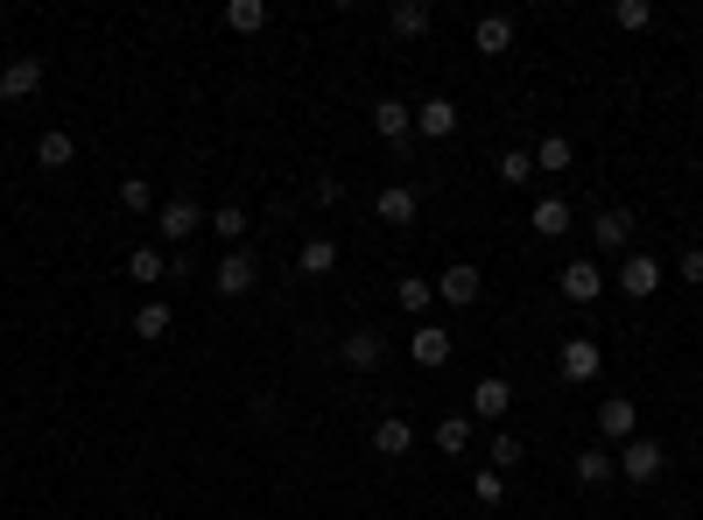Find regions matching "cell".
I'll list each match as a JSON object with an SVG mask.
<instances>
[{"mask_svg": "<svg viewBox=\"0 0 703 520\" xmlns=\"http://www.w3.org/2000/svg\"><path fill=\"white\" fill-rule=\"evenodd\" d=\"M569 162H577V148H569L563 134H548V141L535 148V177H542V169H569Z\"/></svg>", "mask_w": 703, "mask_h": 520, "instance_id": "obj_33", "label": "cell"}, {"mask_svg": "<svg viewBox=\"0 0 703 520\" xmlns=\"http://www.w3.org/2000/svg\"><path fill=\"white\" fill-rule=\"evenodd\" d=\"M613 22H619L626 35H640V29L654 22V8H648V0H619V8H613Z\"/></svg>", "mask_w": 703, "mask_h": 520, "instance_id": "obj_34", "label": "cell"}, {"mask_svg": "<svg viewBox=\"0 0 703 520\" xmlns=\"http://www.w3.org/2000/svg\"><path fill=\"white\" fill-rule=\"evenodd\" d=\"M682 282H703V246H682Z\"/></svg>", "mask_w": 703, "mask_h": 520, "instance_id": "obj_37", "label": "cell"}, {"mask_svg": "<svg viewBox=\"0 0 703 520\" xmlns=\"http://www.w3.org/2000/svg\"><path fill=\"white\" fill-rule=\"evenodd\" d=\"M233 35H260L268 29V0H225V14H219Z\"/></svg>", "mask_w": 703, "mask_h": 520, "instance_id": "obj_20", "label": "cell"}, {"mask_svg": "<svg viewBox=\"0 0 703 520\" xmlns=\"http://www.w3.org/2000/svg\"><path fill=\"white\" fill-rule=\"evenodd\" d=\"M613 288H626V296H633V303H648V296H661V261H654V254H640V246H633V254L619 261V275H613Z\"/></svg>", "mask_w": 703, "mask_h": 520, "instance_id": "obj_5", "label": "cell"}, {"mask_svg": "<svg viewBox=\"0 0 703 520\" xmlns=\"http://www.w3.org/2000/svg\"><path fill=\"white\" fill-rule=\"evenodd\" d=\"M373 450H380V457H408V450H415V422H408V415H380V422H373Z\"/></svg>", "mask_w": 703, "mask_h": 520, "instance_id": "obj_15", "label": "cell"}, {"mask_svg": "<svg viewBox=\"0 0 703 520\" xmlns=\"http://www.w3.org/2000/svg\"><path fill=\"white\" fill-rule=\"evenodd\" d=\"M486 450H492V471H500V478H507V471H521V457H528L514 429H492V443H486Z\"/></svg>", "mask_w": 703, "mask_h": 520, "instance_id": "obj_30", "label": "cell"}, {"mask_svg": "<svg viewBox=\"0 0 703 520\" xmlns=\"http://www.w3.org/2000/svg\"><path fill=\"white\" fill-rule=\"evenodd\" d=\"M492 177H500L507 190H521L528 177H535V148H507V156H500V162H492Z\"/></svg>", "mask_w": 703, "mask_h": 520, "instance_id": "obj_26", "label": "cell"}, {"mask_svg": "<svg viewBox=\"0 0 703 520\" xmlns=\"http://www.w3.org/2000/svg\"><path fill=\"white\" fill-rule=\"evenodd\" d=\"M556 373L569 380V388H592V380L605 373V352H598V338H569L563 352H556Z\"/></svg>", "mask_w": 703, "mask_h": 520, "instance_id": "obj_3", "label": "cell"}, {"mask_svg": "<svg viewBox=\"0 0 703 520\" xmlns=\"http://www.w3.org/2000/svg\"><path fill=\"white\" fill-rule=\"evenodd\" d=\"M373 134L402 148L408 134H415V106H408V99H380V106H373Z\"/></svg>", "mask_w": 703, "mask_h": 520, "instance_id": "obj_14", "label": "cell"}, {"mask_svg": "<svg viewBox=\"0 0 703 520\" xmlns=\"http://www.w3.org/2000/svg\"><path fill=\"white\" fill-rule=\"evenodd\" d=\"M528 225H535L542 240H563L569 225H577V211H569L563 198H535V219H528Z\"/></svg>", "mask_w": 703, "mask_h": 520, "instance_id": "obj_21", "label": "cell"}, {"mask_svg": "<svg viewBox=\"0 0 703 520\" xmlns=\"http://www.w3.org/2000/svg\"><path fill=\"white\" fill-rule=\"evenodd\" d=\"M592 240L605 246V254H633V211H619V204H605L598 219H592Z\"/></svg>", "mask_w": 703, "mask_h": 520, "instance_id": "obj_11", "label": "cell"}, {"mask_svg": "<svg viewBox=\"0 0 703 520\" xmlns=\"http://www.w3.org/2000/svg\"><path fill=\"white\" fill-rule=\"evenodd\" d=\"M35 162H43V169H71V162H78V141H71L64 127H50L43 141H35Z\"/></svg>", "mask_w": 703, "mask_h": 520, "instance_id": "obj_23", "label": "cell"}, {"mask_svg": "<svg viewBox=\"0 0 703 520\" xmlns=\"http://www.w3.org/2000/svg\"><path fill=\"white\" fill-rule=\"evenodd\" d=\"M471 492H479V507H500L507 478H500V471H479V478H471Z\"/></svg>", "mask_w": 703, "mask_h": 520, "instance_id": "obj_35", "label": "cell"}, {"mask_svg": "<svg viewBox=\"0 0 703 520\" xmlns=\"http://www.w3.org/2000/svg\"><path fill=\"white\" fill-rule=\"evenodd\" d=\"M373 211H380V225H415V211H423V198H415L408 183H387L373 198Z\"/></svg>", "mask_w": 703, "mask_h": 520, "instance_id": "obj_17", "label": "cell"}, {"mask_svg": "<svg viewBox=\"0 0 703 520\" xmlns=\"http://www.w3.org/2000/svg\"><path fill=\"white\" fill-rule=\"evenodd\" d=\"M127 275H135V282H162L169 254H162V246H135V254H127Z\"/></svg>", "mask_w": 703, "mask_h": 520, "instance_id": "obj_32", "label": "cell"}, {"mask_svg": "<svg viewBox=\"0 0 703 520\" xmlns=\"http://www.w3.org/2000/svg\"><path fill=\"white\" fill-rule=\"evenodd\" d=\"M380 359H387V338H380V331H352L345 338V365H352V373H373Z\"/></svg>", "mask_w": 703, "mask_h": 520, "instance_id": "obj_22", "label": "cell"}, {"mask_svg": "<svg viewBox=\"0 0 703 520\" xmlns=\"http://www.w3.org/2000/svg\"><path fill=\"white\" fill-rule=\"evenodd\" d=\"M436 450H444V457H465V450H471V415H444V422H436Z\"/></svg>", "mask_w": 703, "mask_h": 520, "instance_id": "obj_28", "label": "cell"}, {"mask_svg": "<svg viewBox=\"0 0 703 520\" xmlns=\"http://www.w3.org/2000/svg\"><path fill=\"white\" fill-rule=\"evenodd\" d=\"M507 408H514V380L486 373L479 388H471V415H479V422H507Z\"/></svg>", "mask_w": 703, "mask_h": 520, "instance_id": "obj_13", "label": "cell"}, {"mask_svg": "<svg viewBox=\"0 0 703 520\" xmlns=\"http://www.w3.org/2000/svg\"><path fill=\"white\" fill-rule=\"evenodd\" d=\"M613 465H619L626 486H654V478L669 471V450H661L654 436H633V443H619V457H613Z\"/></svg>", "mask_w": 703, "mask_h": 520, "instance_id": "obj_1", "label": "cell"}, {"mask_svg": "<svg viewBox=\"0 0 703 520\" xmlns=\"http://www.w3.org/2000/svg\"><path fill=\"white\" fill-rule=\"evenodd\" d=\"M310 198H317V204H338V198H345V183H338V177H317Z\"/></svg>", "mask_w": 703, "mask_h": 520, "instance_id": "obj_36", "label": "cell"}, {"mask_svg": "<svg viewBox=\"0 0 703 520\" xmlns=\"http://www.w3.org/2000/svg\"><path fill=\"white\" fill-rule=\"evenodd\" d=\"M408 359L423 365V373L450 365V331H444V323H415V331H408Z\"/></svg>", "mask_w": 703, "mask_h": 520, "instance_id": "obj_10", "label": "cell"}, {"mask_svg": "<svg viewBox=\"0 0 703 520\" xmlns=\"http://www.w3.org/2000/svg\"><path fill=\"white\" fill-rule=\"evenodd\" d=\"M387 29L415 43V35H429V29H436V8H429V0H394V8H387Z\"/></svg>", "mask_w": 703, "mask_h": 520, "instance_id": "obj_16", "label": "cell"}, {"mask_svg": "<svg viewBox=\"0 0 703 520\" xmlns=\"http://www.w3.org/2000/svg\"><path fill=\"white\" fill-rule=\"evenodd\" d=\"M204 219H212V211L204 204H190V198H169V204H156V240L162 246H190V233H204Z\"/></svg>", "mask_w": 703, "mask_h": 520, "instance_id": "obj_2", "label": "cell"}, {"mask_svg": "<svg viewBox=\"0 0 703 520\" xmlns=\"http://www.w3.org/2000/svg\"><path fill=\"white\" fill-rule=\"evenodd\" d=\"M415 134H423V141H450V134H458V99H444V92L423 99L415 106Z\"/></svg>", "mask_w": 703, "mask_h": 520, "instance_id": "obj_12", "label": "cell"}, {"mask_svg": "<svg viewBox=\"0 0 703 520\" xmlns=\"http://www.w3.org/2000/svg\"><path fill=\"white\" fill-rule=\"evenodd\" d=\"M598 436H605V443H633V436H640L633 394H605V401H598Z\"/></svg>", "mask_w": 703, "mask_h": 520, "instance_id": "obj_6", "label": "cell"}, {"mask_svg": "<svg viewBox=\"0 0 703 520\" xmlns=\"http://www.w3.org/2000/svg\"><path fill=\"white\" fill-rule=\"evenodd\" d=\"M120 211H127V219H156V190H148V177L120 183Z\"/></svg>", "mask_w": 703, "mask_h": 520, "instance_id": "obj_31", "label": "cell"}, {"mask_svg": "<svg viewBox=\"0 0 703 520\" xmlns=\"http://www.w3.org/2000/svg\"><path fill=\"white\" fill-rule=\"evenodd\" d=\"M331 267H338V240H331V233H317V240L296 246V275L317 282V275H331Z\"/></svg>", "mask_w": 703, "mask_h": 520, "instance_id": "obj_19", "label": "cell"}, {"mask_svg": "<svg viewBox=\"0 0 703 520\" xmlns=\"http://www.w3.org/2000/svg\"><path fill=\"white\" fill-rule=\"evenodd\" d=\"M479 288H486V275L471 261H458V267H444V275H436V303H450V310H471V303H479Z\"/></svg>", "mask_w": 703, "mask_h": 520, "instance_id": "obj_7", "label": "cell"}, {"mask_svg": "<svg viewBox=\"0 0 703 520\" xmlns=\"http://www.w3.org/2000/svg\"><path fill=\"white\" fill-rule=\"evenodd\" d=\"M35 92H43V56H14V64L0 71V99H8V106H29Z\"/></svg>", "mask_w": 703, "mask_h": 520, "instance_id": "obj_8", "label": "cell"}, {"mask_svg": "<svg viewBox=\"0 0 703 520\" xmlns=\"http://www.w3.org/2000/svg\"><path fill=\"white\" fill-rule=\"evenodd\" d=\"M254 282H260V267H254V254H246V246H233V254H225V261L212 267V288H219L225 303L254 296Z\"/></svg>", "mask_w": 703, "mask_h": 520, "instance_id": "obj_4", "label": "cell"}, {"mask_svg": "<svg viewBox=\"0 0 703 520\" xmlns=\"http://www.w3.org/2000/svg\"><path fill=\"white\" fill-rule=\"evenodd\" d=\"M394 303H402L408 317H423L429 303H436V282H423V275H402V282H394Z\"/></svg>", "mask_w": 703, "mask_h": 520, "instance_id": "obj_29", "label": "cell"}, {"mask_svg": "<svg viewBox=\"0 0 703 520\" xmlns=\"http://www.w3.org/2000/svg\"><path fill=\"white\" fill-rule=\"evenodd\" d=\"M204 233H219V240H225V254H233V246L246 240V211H239V204H219L212 219H204Z\"/></svg>", "mask_w": 703, "mask_h": 520, "instance_id": "obj_27", "label": "cell"}, {"mask_svg": "<svg viewBox=\"0 0 703 520\" xmlns=\"http://www.w3.org/2000/svg\"><path fill=\"white\" fill-rule=\"evenodd\" d=\"M471 50H479V56H507V50H514V22H507V14H479Z\"/></svg>", "mask_w": 703, "mask_h": 520, "instance_id": "obj_18", "label": "cell"}, {"mask_svg": "<svg viewBox=\"0 0 703 520\" xmlns=\"http://www.w3.org/2000/svg\"><path fill=\"white\" fill-rule=\"evenodd\" d=\"M169 331H177V310H169V303H141V310H135V338L156 344V338H169Z\"/></svg>", "mask_w": 703, "mask_h": 520, "instance_id": "obj_25", "label": "cell"}, {"mask_svg": "<svg viewBox=\"0 0 703 520\" xmlns=\"http://www.w3.org/2000/svg\"><path fill=\"white\" fill-rule=\"evenodd\" d=\"M556 288H563L569 303H598V296H605V288H613V282H605V267H598V261H584V254H577V261H569L563 275H556Z\"/></svg>", "mask_w": 703, "mask_h": 520, "instance_id": "obj_9", "label": "cell"}, {"mask_svg": "<svg viewBox=\"0 0 703 520\" xmlns=\"http://www.w3.org/2000/svg\"><path fill=\"white\" fill-rule=\"evenodd\" d=\"M619 478V465H613V450H577V486H613Z\"/></svg>", "mask_w": 703, "mask_h": 520, "instance_id": "obj_24", "label": "cell"}]
</instances>
